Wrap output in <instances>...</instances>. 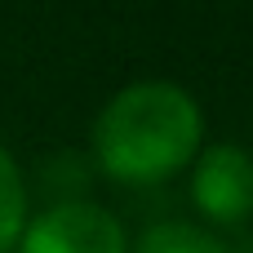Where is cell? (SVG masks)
Instances as JSON below:
<instances>
[{
	"instance_id": "obj_1",
	"label": "cell",
	"mask_w": 253,
	"mask_h": 253,
	"mask_svg": "<svg viewBox=\"0 0 253 253\" xmlns=\"http://www.w3.org/2000/svg\"><path fill=\"white\" fill-rule=\"evenodd\" d=\"M205 116L196 98L173 80L125 84L93 125V156L116 182H160L187 169L200 151Z\"/></svg>"
},
{
	"instance_id": "obj_2",
	"label": "cell",
	"mask_w": 253,
	"mask_h": 253,
	"mask_svg": "<svg viewBox=\"0 0 253 253\" xmlns=\"http://www.w3.org/2000/svg\"><path fill=\"white\" fill-rule=\"evenodd\" d=\"M18 240L22 253H125V227L89 200H58Z\"/></svg>"
},
{
	"instance_id": "obj_3",
	"label": "cell",
	"mask_w": 253,
	"mask_h": 253,
	"mask_svg": "<svg viewBox=\"0 0 253 253\" xmlns=\"http://www.w3.org/2000/svg\"><path fill=\"white\" fill-rule=\"evenodd\" d=\"M196 209L218 227H240L253 218V156L245 147L218 142L200 151L196 178H191Z\"/></svg>"
},
{
	"instance_id": "obj_4",
	"label": "cell",
	"mask_w": 253,
	"mask_h": 253,
	"mask_svg": "<svg viewBox=\"0 0 253 253\" xmlns=\"http://www.w3.org/2000/svg\"><path fill=\"white\" fill-rule=\"evenodd\" d=\"M138 253H231V249L191 222H160V227H147V236L138 240Z\"/></svg>"
},
{
	"instance_id": "obj_5",
	"label": "cell",
	"mask_w": 253,
	"mask_h": 253,
	"mask_svg": "<svg viewBox=\"0 0 253 253\" xmlns=\"http://www.w3.org/2000/svg\"><path fill=\"white\" fill-rule=\"evenodd\" d=\"M22 227H27V187L13 156L0 147V253L22 236Z\"/></svg>"
},
{
	"instance_id": "obj_6",
	"label": "cell",
	"mask_w": 253,
	"mask_h": 253,
	"mask_svg": "<svg viewBox=\"0 0 253 253\" xmlns=\"http://www.w3.org/2000/svg\"><path fill=\"white\" fill-rule=\"evenodd\" d=\"M240 253H253V240H249V245H245V249H240Z\"/></svg>"
}]
</instances>
